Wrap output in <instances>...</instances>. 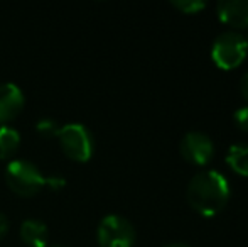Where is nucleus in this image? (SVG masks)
Segmentation results:
<instances>
[{
    "mask_svg": "<svg viewBox=\"0 0 248 247\" xmlns=\"http://www.w3.org/2000/svg\"><path fill=\"white\" fill-rule=\"evenodd\" d=\"M186 197L189 205L202 217H215L230 200V183L216 169H206L191 178Z\"/></svg>",
    "mask_w": 248,
    "mask_h": 247,
    "instance_id": "obj_1",
    "label": "nucleus"
},
{
    "mask_svg": "<svg viewBox=\"0 0 248 247\" xmlns=\"http://www.w3.org/2000/svg\"><path fill=\"white\" fill-rule=\"evenodd\" d=\"M5 181L14 193L32 197L46 185V176L34 163L26 159H12L5 168Z\"/></svg>",
    "mask_w": 248,
    "mask_h": 247,
    "instance_id": "obj_2",
    "label": "nucleus"
},
{
    "mask_svg": "<svg viewBox=\"0 0 248 247\" xmlns=\"http://www.w3.org/2000/svg\"><path fill=\"white\" fill-rule=\"evenodd\" d=\"M248 53V41L238 31H225L215 39L211 58L221 69H233L240 66Z\"/></svg>",
    "mask_w": 248,
    "mask_h": 247,
    "instance_id": "obj_3",
    "label": "nucleus"
},
{
    "mask_svg": "<svg viewBox=\"0 0 248 247\" xmlns=\"http://www.w3.org/2000/svg\"><path fill=\"white\" fill-rule=\"evenodd\" d=\"M58 141L62 152L73 161L85 163L92 158L95 141L88 127L83 124H66L61 125V131L58 134Z\"/></svg>",
    "mask_w": 248,
    "mask_h": 247,
    "instance_id": "obj_4",
    "label": "nucleus"
},
{
    "mask_svg": "<svg viewBox=\"0 0 248 247\" xmlns=\"http://www.w3.org/2000/svg\"><path fill=\"white\" fill-rule=\"evenodd\" d=\"M96 237L100 247H132L135 242V229L125 217L110 214L101 218Z\"/></svg>",
    "mask_w": 248,
    "mask_h": 247,
    "instance_id": "obj_5",
    "label": "nucleus"
},
{
    "mask_svg": "<svg viewBox=\"0 0 248 247\" xmlns=\"http://www.w3.org/2000/svg\"><path fill=\"white\" fill-rule=\"evenodd\" d=\"M179 151L186 161L198 166H204L215 152V144L211 137L201 131H191L181 139Z\"/></svg>",
    "mask_w": 248,
    "mask_h": 247,
    "instance_id": "obj_6",
    "label": "nucleus"
},
{
    "mask_svg": "<svg viewBox=\"0 0 248 247\" xmlns=\"http://www.w3.org/2000/svg\"><path fill=\"white\" fill-rule=\"evenodd\" d=\"M22 90L14 83H0V125H5L16 119L24 109Z\"/></svg>",
    "mask_w": 248,
    "mask_h": 247,
    "instance_id": "obj_7",
    "label": "nucleus"
},
{
    "mask_svg": "<svg viewBox=\"0 0 248 247\" xmlns=\"http://www.w3.org/2000/svg\"><path fill=\"white\" fill-rule=\"evenodd\" d=\"M221 22L232 27H248V0H221L216 7Z\"/></svg>",
    "mask_w": 248,
    "mask_h": 247,
    "instance_id": "obj_8",
    "label": "nucleus"
},
{
    "mask_svg": "<svg viewBox=\"0 0 248 247\" xmlns=\"http://www.w3.org/2000/svg\"><path fill=\"white\" fill-rule=\"evenodd\" d=\"M20 239L24 244L29 247H47V239H49V231L46 224L36 218H27L20 225Z\"/></svg>",
    "mask_w": 248,
    "mask_h": 247,
    "instance_id": "obj_9",
    "label": "nucleus"
},
{
    "mask_svg": "<svg viewBox=\"0 0 248 247\" xmlns=\"http://www.w3.org/2000/svg\"><path fill=\"white\" fill-rule=\"evenodd\" d=\"M226 163L236 175L248 176V142L230 146L226 152Z\"/></svg>",
    "mask_w": 248,
    "mask_h": 247,
    "instance_id": "obj_10",
    "label": "nucleus"
},
{
    "mask_svg": "<svg viewBox=\"0 0 248 247\" xmlns=\"http://www.w3.org/2000/svg\"><path fill=\"white\" fill-rule=\"evenodd\" d=\"M20 146V135L10 125H0V159H9Z\"/></svg>",
    "mask_w": 248,
    "mask_h": 247,
    "instance_id": "obj_11",
    "label": "nucleus"
},
{
    "mask_svg": "<svg viewBox=\"0 0 248 247\" xmlns=\"http://www.w3.org/2000/svg\"><path fill=\"white\" fill-rule=\"evenodd\" d=\"M170 3L183 14H198L206 9L204 0H172Z\"/></svg>",
    "mask_w": 248,
    "mask_h": 247,
    "instance_id": "obj_12",
    "label": "nucleus"
},
{
    "mask_svg": "<svg viewBox=\"0 0 248 247\" xmlns=\"http://www.w3.org/2000/svg\"><path fill=\"white\" fill-rule=\"evenodd\" d=\"M36 129L44 137H58L59 131H61V125L54 119H41L39 122L36 124Z\"/></svg>",
    "mask_w": 248,
    "mask_h": 247,
    "instance_id": "obj_13",
    "label": "nucleus"
},
{
    "mask_svg": "<svg viewBox=\"0 0 248 247\" xmlns=\"http://www.w3.org/2000/svg\"><path fill=\"white\" fill-rule=\"evenodd\" d=\"M233 120H235L236 127L248 132V105L240 107V109L233 114Z\"/></svg>",
    "mask_w": 248,
    "mask_h": 247,
    "instance_id": "obj_14",
    "label": "nucleus"
},
{
    "mask_svg": "<svg viewBox=\"0 0 248 247\" xmlns=\"http://www.w3.org/2000/svg\"><path fill=\"white\" fill-rule=\"evenodd\" d=\"M46 185L51 186L52 190H61L62 186L66 185V180L59 175H54V176H47L46 178Z\"/></svg>",
    "mask_w": 248,
    "mask_h": 247,
    "instance_id": "obj_15",
    "label": "nucleus"
},
{
    "mask_svg": "<svg viewBox=\"0 0 248 247\" xmlns=\"http://www.w3.org/2000/svg\"><path fill=\"white\" fill-rule=\"evenodd\" d=\"M240 92H242V95L248 100V71L242 76V80H240Z\"/></svg>",
    "mask_w": 248,
    "mask_h": 247,
    "instance_id": "obj_16",
    "label": "nucleus"
},
{
    "mask_svg": "<svg viewBox=\"0 0 248 247\" xmlns=\"http://www.w3.org/2000/svg\"><path fill=\"white\" fill-rule=\"evenodd\" d=\"M7 231H9V220H7L5 215L0 212V237H2V235H5Z\"/></svg>",
    "mask_w": 248,
    "mask_h": 247,
    "instance_id": "obj_17",
    "label": "nucleus"
},
{
    "mask_svg": "<svg viewBox=\"0 0 248 247\" xmlns=\"http://www.w3.org/2000/svg\"><path fill=\"white\" fill-rule=\"evenodd\" d=\"M166 247H189V246L181 244V242H176V244H169V246H166Z\"/></svg>",
    "mask_w": 248,
    "mask_h": 247,
    "instance_id": "obj_18",
    "label": "nucleus"
},
{
    "mask_svg": "<svg viewBox=\"0 0 248 247\" xmlns=\"http://www.w3.org/2000/svg\"><path fill=\"white\" fill-rule=\"evenodd\" d=\"M52 247H59V246H52Z\"/></svg>",
    "mask_w": 248,
    "mask_h": 247,
    "instance_id": "obj_19",
    "label": "nucleus"
}]
</instances>
